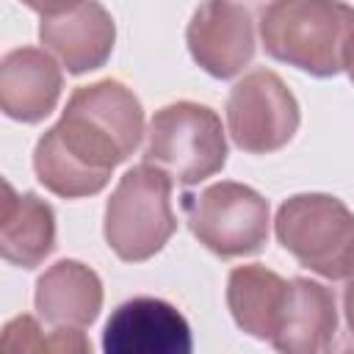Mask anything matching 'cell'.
<instances>
[{"label":"cell","instance_id":"1","mask_svg":"<svg viewBox=\"0 0 354 354\" xmlns=\"http://www.w3.org/2000/svg\"><path fill=\"white\" fill-rule=\"evenodd\" d=\"M144 133L141 100L122 80L77 86L61 119L36 141V180L61 199L94 196L136 152Z\"/></svg>","mask_w":354,"mask_h":354},{"label":"cell","instance_id":"2","mask_svg":"<svg viewBox=\"0 0 354 354\" xmlns=\"http://www.w3.org/2000/svg\"><path fill=\"white\" fill-rule=\"evenodd\" d=\"M257 30L268 58L313 77H335L354 58V6L346 0H268Z\"/></svg>","mask_w":354,"mask_h":354},{"label":"cell","instance_id":"3","mask_svg":"<svg viewBox=\"0 0 354 354\" xmlns=\"http://www.w3.org/2000/svg\"><path fill=\"white\" fill-rule=\"evenodd\" d=\"M171 177L152 166L138 163L127 169L105 202L102 235L111 252L124 263H144L155 257L177 232L171 210Z\"/></svg>","mask_w":354,"mask_h":354},{"label":"cell","instance_id":"4","mask_svg":"<svg viewBox=\"0 0 354 354\" xmlns=\"http://www.w3.org/2000/svg\"><path fill=\"white\" fill-rule=\"evenodd\" d=\"M277 241L324 279H348L354 274V213L332 194H293L274 218Z\"/></svg>","mask_w":354,"mask_h":354},{"label":"cell","instance_id":"5","mask_svg":"<svg viewBox=\"0 0 354 354\" xmlns=\"http://www.w3.org/2000/svg\"><path fill=\"white\" fill-rule=\"evenodd\" d=\"M144 160L163 169L183 185H196L218 174L227 163V136L221 116L191 100L158 108L147 124Z\"/></svg>","mask_w":354,"mask_h":354},{"label":"cell","instance_id":"6","mask_svg":"<svg viewBox=\"0 0 354 354\" xmlns=\"http://www.w3.org/2000/svg\"><path fill=\"white\" fill-rule=\"evenodd\" d=\"M180 205L191 235L224 260L257 254L268 243L271 207L252 185L221 180L199 194H183Z\"/></svg>","mask_w":354,"mask_h":354},{"label":"cell","instance_id":"7","mask_svg":"<svg viewBox=\"0 0 354 354\" xmlns=\"http://www.w3.org/2000/svg\"><path fill=\"white\" fill-rule=\"evenodd\" d=\"M301 122L299 102L285 80L271 69H252L227 97V130L238 149L271 155L296 136Z\"/></svg>","mask_w":354,"mask_h":354},{"label":"cell","instance_id":"8","mask_svg":"<svg viewBox=\"0 0 354 354\" xmlns=\"http://www.w3.org/2000/svg\"><path fill=\"white\" fill-rule=\"evenodd\" d=\"M185 44L199 69L230 80L254 58V19L241 0H202L185 28Z\"/></svg>","mask_w":354,"mask_h":354},{"label":"cell","instance_id":"9","mask_svg":"<svg viewBox=\"0 0 354 354\" xmlns=\"http://www.w3.org/2000/svg\"><path fill=\"white\" fill-rule=\"evenodd\" d=\"M194 348L185 315L155 296L122 301L102 329L105 354H188Z\"/></svg>","mask_w":354,"mask_h":354},{"label":"cell","instance_id":"10","mask_svg":"<svg viewBox=\"0 0 354 354\" xmlns=\"http://www.w3.org/2000/svg\"><path fill=\"white\" fill-rule=\"evenodd\" d=\"M39 41L69 75H86L108 64L116 41V25L100 0H83L39 22Z\"/></svg>","mask_w":354,"mask_h":354},{"label":"cell","instance_id":"11","mask_svg":"<svg viewBox=\"0 0 354 354\" xmlns=\"http://www.w3.org/2000/svg\"><path fill=\"white\" fill-rule=\"evenodd\" d=\"M64 72L47 50L17 47L0 61V108L8 119L36 124L61 100Z\"/></svg>","mask_w":354,"mask_h":354},{"label":"cell","instance_id":"12","mask_svg":"<svg viewBox=\"0 0 354 354\" xmlns=\"http://www.w3.org/2000/svg\"><path fill=\"white\" fill-rule=\"evenodd\" d=\"M33 307L50 329L83 332L102 310V279L86 263L64 257L36 279Z\"/></svg>","mask_w":354,"mask_h":354},{"label":"cell","instance_id":"13","mask_svg":"<svg viewBox=\"0 0 354 354\" xmlns=\"http://www.w3.org/2000/svg\"><path fill=\"white\" fill-rule=\"evenodd\" d=\"M337 301L335 293L310 277L288 279L279 326L271 346L285 354H321L335 346Z\"/></svg>","mask_w":354,"mask_h":354},{"label":"cell","instance_id":"14","mask_svg":"<svg viewBox=\"0 0 354 354\" xmlns=\"http://www.w3.org/2000/svg\"><path fill=\"white\" fill-rule=\"evenodd\" d=\"M3 221H0V254L17 268L41 266L55 249V210L39 194H17L11 183L3 185Z\"/></svg>","mask_w":354,"mask_h":354},{"label":"cell","instance_id":"15","mask_svg":"<svg viewBox=\"0 0 354 354\" xmlns=\"http://www.w3.org/2000/svg\"><path fill=\"white\" fill-rule=\"evenodd\" d=\"M285 293L288 279L260 263L235 266L227 277V307L232 313V321L241 332L257 340L271 343L282 318Z\"/></svg>","mask_w":354,"mask_h":354},{"label":"cell","instance_id":"16","mask_svg":"<svg viewBox=\"0 0 354 354\" xmlns=\"http://www.w3.org/2000/svg\"><path fill=\"white\" fill-rule=\"evenodd\" d=\"M3 348L8 351H55V354H86L91 343L83 332H58L41 326L33 315H17L3 326Z\"/></svg>","mask_w":354,"mask_h":354},{"label":"cell","instance_id":"17","mask_svg":"<svg viewBox=\"0 0 354 354\" xmlns=\"http://www.w3.org/2000/svg\"><path fill=\"white\" fill-rule=\"evenodd\" d=\"M77 3H83V0H22V6H28L30 11H36V14H41V17H47V14H61V11H66V8L77 6Z\"/></svg>","mask_w":354,"mask_h":354},{"label":"cell","instance_id":"18","mask_svg":"<svg viewBox=\"0 0 354 354\" xmlns=\"http://www.w3.org/2000/svg\"><path fill=\"white\" fill-rule=\"evenodd\" d=\"M343 318H346L348 335L354 340V274L346 279V288H343Z\"/></svg>","mask_w":354,"mask_h":354},{"label":"cell","instance_id":"19","mask_svg":"<svg viewBox=\"0 0 354 354\" xmlns=\"http://www.w3.org/2000/svg\"><path fill=\"white\" fill-rule=\"evenodd\" d=\"M346 72H348V77H351V83H354V58H351V64H348V69H346Z\"/></svg>","mask_w":354,"mask_h":354}]
</instances>
